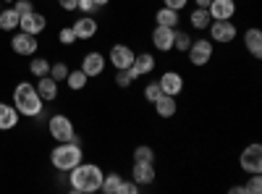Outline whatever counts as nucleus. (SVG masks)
Here are the masks:
<instances>
[{
    "label": "nucleus",
    "mask_w": 262,
    "mask_h": 194,
    "mask_svg": "<svg viewBox=\"0 0 262 194\" xmlns=\"http://www.w3.org/2000/svg\"><path fill=\"white\" fill-rule=\"evenodd\" d=\"M69 184H71V189L74 191H79V194H92V191H100V186H102V179H105V170L97 165V163H79V165H74L71 170H69Z\"/></svg>",
    "instance_id": "1"
},
{
    "label": "nucleus",
    "mask_w": 262,
    "mask_h": 194,
    "mask_svg": "<svg viewBox=\"0 0 262 194\" xmlns=\"http://www.w3.org/2000/svg\"><path fill=\"white\" fill-rule=\"evenodd\" d=\"M42 105H45V100L39 97V92H37V87L32 81H18L16 84V90H13V107L21 116H27V118L39 116Z\"/></svg>",
    "instance_id": "2"
},
{
    "label": "nucleus",
    "mask_w": 262,
    "mask_h": 194,
    "mask_svg": "<svg viewBox=\"0 0 262 194\" xmlns=\"http://www.w3.org/2000/svg\"><path fill=\"white\" fill-rule=\"evenodd\" d=\"M81 160H84V153H81V144L76 142H58V147L50 153V163L55 170H71Z\"/></svg>",
    "instance_id": "3"
},
{
    "label": "nucleus",
    "mask_w": 262,
    "mask_h": 194,
    "mask_svg": "<svg viewBox=\"0 0 262 194\" xmlns=\"http://www.w3.org/2000/svg\"><path fill=\"white\" fill-rule=\"evenodd\" d=\"M186 55H189V63H191V66L205 69L207 63L212 60V55H215V42H212V39H205V37L191 39V48L186 50Z\"/></svg>",
    "instance_id": "4"
},
{
    "label": "nucleus",
    "mask_w": 262,
    "mask_h": 194,
    "mask_svg": "<svg viewBox=\"0 0 262 194\" xmlns=\"http://www.w3.org/2000/svg\"><path fill=\"white\" fill-rule=\"evenodd\" d=\"M238 168H242L244 174H262V144L259 142H252L242 149Z\"/></svg>",
    "instance_id": "5"
},
{
    "label": "nucleus",
    "mask_w": 262,
    "mask_h": 194,
    "mask_svg": "<svg viewBox=\"0 0 262 194\" xmlns=\"http://www.w3.org/2000/svg\"><path fill=\"white\" fill-rule=\"evenodd\" d=\"M207 32H210V39L217 42V45H231V42L238 37V27L233 24V18H228V21H210Z\"/></svg>",
    "instance_id": "6"
},
{
    "label": "nucleus",
    "mask_w": 262,
    "mask_h": 194,
    "mask_svg": "<svg viewBox=\"0 0 262 194\" xmlns=\"http://www.w3.org/2000/svg\"><path fill=\"white\" fill-rule=\"evenodd\" d=\"M48 132L55 142H71V137L76 134V128L71 123L69 116H63V113H55L50 121H48Z\"/></svg>",
    "instance_id": "7"
},
{
    "label": "nucleus",
    "mask_w": 262,
    "mask_h": 194,
    "mask_svg": "<svg viewBox=\"0 0 262 194\" xmlns=\"http://www.w3.org/2000/svg\"><path fill=\"white\" fill-rule=\"evenodd\" d=\"M105 66H107V58L100 50H90V53H84V58H81V71L90 79H100Z\"/></svg>",
    "instance_id": "8"
},
{
    "label": "nucleus",
    "mask_w": 262,
    "mask_h": 194,
    "mask_svg": "<svg viewBox=\"0 0 262 194\" xmlns=\"http://www.w3.org/2000/svg\"><path fill=\"white\" fill-rule=\"evenodd\" d=\"M134 55L137 50L131 45H123V42H118V45L111 48V53H107V60H111V66L118 71V69H128L131 63H134Z\"/></svg>",
    "instance_id": "9"
},
{
    "label": "nucleus",
    "mask_w": 262,
    "mask_h": 194,
    "mask_svg": "<svg viewBox=\"0 0 262 194\" xmlns=\"http://www.w3.org/2000/svg\"><path fill=\"white\" fill-rule=\"evenodd\" d=\"M155 66H158V58L152 53H147V50H142V53L134 55V63L128 66V71H131L134 79H139V76H149L152 71H155Z\"/></svg>",
    "instance_id": "10"
},
{
    "label": "nucleus",
    "mask_w": 262,
    "mask_h": 194,
    "mask_svg": "<svg viewBox=\"0 0 262 194\" xmlns=\"http://www.w3.org/2000/svg\"><path fill=\"white\" fill-rule=\"evenodd\" d=\"M71 29H74V34H76V39H95L97 37V32H100V24H97V18L95 16H79L74 24H71Z\"/></svg>",
    "instance_id": "11"
},
{
    "label": "nucleus",
    "mask_w": 262,
    "mask_h": 194,
    "mask_svg": "<svg viewBox=\"0 0 262 194\" xmlns=\"http://www.w3.org/2000/svg\"><path fill=\"white\" fill-rule=\"evenodd\" d=\"M11 48L16 50V55H27V58H32L39 50L37 37L34 34H27V32H16L13 39H11Z\"/></svg>",
    "instance_id": "12"
},
{
    "label": "nucleus",
    "mask_w": 262,
    "mask_h": 194,
    "mask_svg": "<svg viewBox=\"0 0 262 194\" xmlns=\"http://www.w3.org/2000/svg\"><path fill=\"white\" fill-rule=\"evenodd\" d=\"M45 27H48V18L42 13H37V11H29V13H24L18 18V29L27 32V34H34V37L45 32Z\"/></svg>",
    "instance_id": "13"
},
{
    "label": "nucleus",
    "mask_w": 262,
    "mask_h": 194,
    "mask_svg": "<svg viewBox=\"0 0 262 194\" xmlns=\"http://www.w3.org/2000/svg\"><path fill=\"white\" fill-rule=\"evenodd\" d=\"M131 179H134L139 186H149V184H155V179H158L155 163H142V160H134V165H131Z\"/></svg>",
    "instance_id": "14"
},
{
    "label": "nucleus",
    "mask_w": 262,
    "mask_h": 194,
    "mask_svg": "<svg viewBox=\"0 0 262 194\" xmlns=\"http://www.w3.org/2000/svg\"><path fill=\"white\" fill-rule=\"evenodd\" d=\"M207 11H210L212 21H228V18L236 16L238 6H236V0H210Z\"/></svg>",
    "instance_id": "15"
},
{
    "label": "nucleus",
    "mask_w": 262,
    "mask_h": 194,
    "mask_svg": "<svg viewBox=\"0 0 262 194\" xmlns=\"http://www.w3.org/2000/svg\"><path fill=\"white\" fill-rule=\"evenodd\" d=\"M173 32H176V29L158 27V24H155V29H152V34H149L152 48H155L158 53H170V50H173Z\"/></svg>",
    "instance_id": "16"
},
{
    "label": "nucleus",
    "mask_w": 262,
    "mask_h": 194,
    "mask_svg": "<svg viewBox=\"0 0 262 194\" xmlns=\"http://www.w3.org/2000/svg\"><path fill=\"white\" fill-rule=\"evenodd\" d=\"M158 84H160L163 95H170V97H179V95L184 92V76H181L179 71H165V74L158 79Z\"/></svg>",
    "instance_id": "17"
},
{
    "label": "nucleus",
    "mask_w": 262,
    "mask_h": 194,
    "mask_svg": "<svg viewBox=\"0 0 262 194\" xmlns=\"http://www.w3.org/2000/svg\"><path fill=\"white\" fill-rule=\"evenodd\" d=\"M244 50L252 55V58H262V29H257V27H249L247 32H244Z\"/></svg>",
    "instance_id": "18"
},
{
    "label": "nucleus",
    "mask_w": 262,
    "mask_h": 194,
    "mask_svg": "<svg viewBox=\"0 0 262 194\" xmlns=\"http://www.w3.org/2000/svg\"><path fill=\"white\" fill-rule=\"evenodd\" d=\"M152 105H155V113H158L160 118H165V121L179 113V102H176V97H170V95H160Z\"/></svg>",
    "instance_id": "19"
},
{
    "label": "nucleus",
    "mask_w": 262,
    "mask_h": 194,
    "mask_svg": "<svg viewBox=\"0 0 262 194\" xmlns=\"http://www.w3.org/2000/svg\"><path fill=\"white\" fill-rule=\"evenodd\" d=\"M18 118H21V113L16 111L13 105L0 102V132H11V128H16Z\"/></svg>",
    "instance_id": "20"
},
{
    "label": "nucleus",
    "mask_w": 262,
    "mask_h": 194,
    "mask_svg": "<svg viewBox=\"0 0 262 194\" xmlns=\"http://www.w3.org/2000/svg\"><path fill=\"white\" fill-rule=\"evenodd\" d=\"M37 92H39V97L45 100V102H53L58 97V81L50 74L48 76H39L37 79Z\"/></svg>",
    "instance_id": "21"
},
{
    "label": "nucleus",
    "mask_w": 262,
    "mask_h": 194,
    "mask_svg": "<svg viewBox=\"0 0 262 194\" xmlns=\"http://www.w3.org/2000/svg\"><path fill=\"white\" fill-rule=\"evenodd\" d=\"M179 21H181V13L173 11V8H165V6H163V8L155 11V24H158V27H170V29H176Z\"/></svg>",
    "instance_id": "22"
},
{
    "label": "nucleus",
    "mask_w": 262,
    "mask_h": 194,
    "mask_svg": "<svg viewBox=\"0 0 262 194\" xmlns=\"http://www.w3.org/2000/svg\"><path fill=\"white\" fill-rule=\"evenodd\" d=\"M210 11L207 8H194L191 13H189V24H191V29H196V32H205L207 27H210Z\"/></svg>",
    "instance_id": "23"
},
{
    "label": "nucleus",
    "mask_w": 262,
    "mask_h": 194,
    "mask_svg": "<svg viewBox=\"0 0 262 194\" xmlns=\"http://www.w3.org/2000/svg\"><path fill=\"white\" fill-rule=\"evenodd\" d=\"M18 13H16V8L11 6V8H0V29L3 32H16L18 29Z\"/></svg>",
    "instance_id": "24"
},
{
    "label": "nucleus",
    "mask_w": 262,
    "mask_h": 194,
    "mask_svg": "<svg viewBox=\"0 0 262 194\" xmlns=\"http://www.w3.org/2000/svg\"><path fill=\"white\" fill-rule=\"evenodd\" d=\"M66 84H69L71 92H81L86 84H90V76H86L81 69H76V71H69V76H66Z\"/></svg>",
    "instance_id": "25"
},
{
    "label": "nucleus",
    "mask_w": 262,
    "mask_h": 194,
    "mask_svg": "<svg viewBox=\"0 0 262 194\" xmlns=\"http://www.w3.org/2000/svg\"><path fill=\"white\" fill-rule=\"evenodd\" d=\"M121 184H123V176L113 170V174H105L100 191H105V194H121Z\"/></svg>",
    "instance_id": "26"
},
{
    "label": "nucleus",
    "mask_w": 262,
    "mask_h": 194,
    "mask_svg": "<svg viewBox=\"0 0 262 194\" xmlns=\"http://www.w3.org/2000/svg\"><path fill=\"white\" fill-rule=\"evenodd\" d=\"M29 74L32 76H48L50 74V60L48 58H42V55H37V58H32V63H29Z\"/></svg>",
    "instance_id": "27"
},
{
    "label": "nucleus",
    "mask_w": 262,
    "mask_h": 194,
    "mask_svg": "<svg viewBox=\"0 0 262 194\" xmlns=\"http://www.w3.org/2000/svg\"><path fill=\"white\" fill-rule=\"evenodd\" d=\"M191 34L189 32H181V29H176L173 32V50H179V53H186L189 48H191Z\"/></svg>",
    "instance_id": "28"
},
{
    "label": "nucleus",
    "mask_w": 262,
    "mask_h": 194,
    "mask_svg": "<svg viewBox=\"0 0 262 194\" xmlns=\"http://www.w3.org/2000/svg\"><path fill=\"white\" fill-rule=\"evenodd\" d=\"M134 160H142V163H155V149L149 144H139L134 147Z\"/></svg>",
    "instance_id": "29"
},
{
    "label": "nucleus",
    "mask_w": 262,
    "mask_h": 194,
    "mask_svg": "<svg viewBox=\"0 0 262 194\" xmlns=\"http://www.w3.org/2000/svg\"><path fill=\"white\" fill-rule=\"evenodd\" d=\"M69 71H71V69L66 66L63 60H58V63H50V76H53V79H55L58 84H60V81H66V76H69Z\"/></svg>",
    "instance_id": "30"
},
{
    "label": "nucleus",
    "mask_w": 262,
    "mask_h": 194,
    "mask_svg": "<svg viewBox=\"0 0 262 194\" xmlns=\"http://www.w3.org/2000/svg\"><path fill=\"white\" fill-rule=\"evenodd\" d=\"M134 81H137V79L131 76V71H128V69H118V71H116V87H121V90H128Z\"/></svg>",
    "instance_id": "31"
},
{
    "label": "nucleus",
    "mask_w": 262,
    "mask_h": 194,
    "mask_svg": "<svg viewBox=\"0 0 262 194\" xmlns=\"http://www.w3.org/2000/svg\"><path fill=\"white\" fill-rule=\"evenodd\" d=\"M160 95H163V90H160V84H158V81H149L147 87H144V92H142V97H144L147 102H155Z\"/></svg>",
    "instance_id": "32"
},
{
    "label": "nucleus",
    "mask_w": 262,
    "mask_h": 194,
    "mask_svg": "<svg viewBox=\"0 0 262 194\" xmlns=\"http://www.w3.org/2000/svg\"><path fill=\"white\" fill-rule=\"evenodd\" d=\"M247 194H259L262 191V176L259 174H249V181L244 184Z\"/></svg>",
    "instance_id": "33"
},
{
    "label": "nucleus",
    "mask_w": 262,
    "mask_h": 194,
    "mask_svg": "<svg viewBox=\"0 0 262 194\" xmlns=\"http://www.w3.org/2000/svg\"><path fill=\"white\" fill-rule=\"evenodd\" d=\"M58 42H60V45H66V48H71L74 42H76V34H74V29H71V27H63V29L58 32Z\"/></svg>",
    "instance_id": "34"
},
{
    "label": "nucleus",
    "mask_w": 262,
    "mask_h": 194,
    "mask_svg": "<svg viewBox=\"0 0 262 194\" xmlns=\"http://www.w3.org/2000/svg\"><path fill=\"white\" fill-rule=\"evenodd\" d=\"M13 8H16V13H18V16H24V13L34 11V6H32V0H13Z\"/></svg>",
    "instance_id": "35"
},
{
    "label": "nucleus",
    "mask_w": 262,
    "mask_h": 194,
    "mask_svg": "<svg viewBox=\"0 0 262 194\" xmlns=\"http://www.w3.org/2000/svg\"><path fill=\"white\" fill-rule=\"evenodd\" d=\"M139 191H142V186H139L134 179H131V181L123 179V184H121V194H139Z\"/></svg>",
    "instance_id": "36"
},
{
    "label": "nucleus",
    "mask_w": 262,
    "mask_h": 194,
    "mask_svg": "<svg viewBox=\"0 0 262 194\" xmlns=\"http://www.w3.org/2000/svg\"><path fill=\"white\" fill-rule=\"evenodd\" d=\"M79 11H81V13H86V16H92V13H97L100 8L92 3V0H79Z\"/></svg>",
    "instance_id": "37"
},
{
    "label": "nucleus",
    "mask_w": 262,
    "mask_h": 194,
    "mask_svg": "<svg viewBox=\"0 0 262 194\" xmlns=\"http://www.w3.org/2000/svg\"><path fill=\"white\" fill-rule=\"evenodd\" d=\"M163 6H165V8H173V11H179V13H181V8H186V6H189V0H163Z\"/></svg>",
    "instance_id": "38"
},
{
    "label": "nucleus",
    "mask_w": 262,
    "mask_h": 194,
    "mask_svg": "<svg viewBox=\"0 0 262 194\" xmlns=\"http://www.w3.org/2000/svg\"><path fill=\"white\" fill-rule=\"evenodd\" d=\"M58 6H60L66 13H71V11H79V0H58Z\"/></svg>",
    "instance_id": "39"
},
{
    "label": "nucleus",
    "mask_w": 262,
    "mask_h": 194,
    "mask_svg": "<svg viewBox=\"0 0 262 194\" xmlns=\"http://www.w3.org/2000/svg\"><path fill=\"white\" fill-rule=\"evenodd\" d=\"M228 191H231V194H247V189H244V186H231Z\"/></svg>",
    "instance_id": "40"
},
{
    "label": "nucleus",
    "mask_w": 262,
    "mask_h": 194,
    "mask_svg": "<svg viewBox=\"0 0 262 194\" xmlns=\"http://www.w3.org/2000/svg\"><path fill=\"white\" fill-rule=\"evenodd\" d=\"M92 3H95L97 8H105V6H111V0H92Z\"/></svg>",
    "instance_id": "41"
},
{
    "label": "nucleus",
    "mask_w": 262,
    "mask_h": 194,
    "mask_svg": "<svg viewBox=\"0 0 262 194\" xmlns=\"http://www.w3.org/2000/svg\"><path fill=\"white\" fill-rule=\"evenodd\" d=\"M194 3H196V8H207L210 0H194Z\"/></svg>",
    "instance_id": "42"
},
{
    "label": "nucleus",
    "mask_w": 262,
    "mask_h": 194,
    "mask_svg": "<svg viewBox=\"0 0 262 194\" xmlns=\"http://www.w3.org/2000/svg\"><path fill=\"white\" fill-rule=\"evenodd\" d=\"M6 3H13V0H6Z\"/></svg>",
    "instance_id": "43"
}]
</instances>
